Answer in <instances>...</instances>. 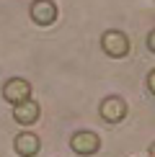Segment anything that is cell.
Here are the masks:
<instances>
[{"label":"cell","instance_id":"obj_4","mask_svg":"<svg viewBox=\"0 0 155 157\" xmlns=\"http://www.w3.org/2000/svg\"><path fill=\"white\" fill-rule=\"evenodd\" d=\"M29 16L36 26H52L57 21V5L54 0H34L29 5Z\"/></svg>","mask_w":155,"mask_h":157},{"label":"cell","instance_id":"obj_8","mask_svg":"<svg viewBox=\"0 0 155 157\" xmlns=\"http://www.w3.org/2000/svg\"><path fill=\"white\" fill-rule=\"evenodd\" d=\"M147 90H150V95H155V70H150V75H147Z\"/></svg>","mask_w":155,"mask_h":157},{"label":"cell","instance_id":"obj_6","mask_svg":"<svg viewBox=\"0 0 155 157\" xmlns=\"http://www.w3.org/2000/svg\"><path fill=\"white\" fill-rule=\"evenodd\" d=\"M39 116H42V106H39L36 101H31V98H26V101H21V103L13 106V121L21 124V126H31V124H36Z\"/></svg>","mask_w":155,"mask_h":157},{"label":"cell","instance_id":"obj_2","mask_svg":"<svg viewBox=\"0 0 155 157\" xmlns=\"http://www.w3.org/2000/svg\"><path fill=\"white\" fill-rule=\"evenodd\" d=\"M70 149H73L75 155H80V157H93L101 149V139H98V134L90 132V129H80V132H75L70 136Z\"/></svg>","mask_w":155,"mask_h":157},{"label":"cell","instance_id":"obj_7","mask_svg":"<svg viewBox=\"0 0 155 157\" xmlns=\"http://www.w3.org/2000/svg\"><path fill=\"white\" fill-rule=\"evenodd\" d=\"M13 149H16L18 157H36L39 149H42V139L34 132H21L13 139Z\"/></svg>","mask_w":155,"mask_h":157},{"label":"cell","instance_id":"obj_9","mask_svg":"<svg viewBox=\"0 0 155 157\" xmlns=\"http://www.w3.org/2000/svg\"><path fill=\"white\" fill-rule=\"evenodd\" d=\"M147 49H150L153 54H155V29L150 31V34H147Z\"/></svg>","mask_w":155,"mask_h":157},{"label":"cell","instance_id":"obj_3","mask_svg":"<svg viewBox=\"0 0 155 157\" xmlns=\"http://www.w3.org/2000/svg\"><path fill=\"white\" fill-rule=\"evenodd\" d=\"M98 113H101V119L106 121V124H119V121L127 119L129 106H127L124 98H119V95H109V98H103V101H101Z\"/></svg>","mask_w":155,"mask_h":157},{"label":"cell","instance_id":"obj_10","mask_svg":"<svg viewBox=\"0 0 155 157\" xmlns=\"http://www.w3.org/2000/svg\"><path fill=\"white\" fill-rule=\"evenodd\" d=\"M150 157H155V142L150 144Z\"/></svg>","mask_w":155,"mask_h":157},{"label":"cell","instance_id":"obj_5","mask_svg":"<svg viewBox=\"0 0 155 157\" xmlns=\"http://www.w3.org/2000/svg\"><path fill=\"white\" fill-rule=\"evenodd\" d=\"M3 98L10 103V106H16V103L31 98V82L23 80V77H10V80H5V85H3Z\"/></svg>","mask_w":155,"mask_h":157},{"label":"cell","instance_id":"obj_1","mask_svg":"<svg viewBox=\"0 0 155 157\" xmlns=\"http://www.w3.org/2000/svg\"><path fill=\"white\" fill-rule=\"evenodd\" d=\"M101 49L106 52L111 59H124L129 54V49H132V41H129V36L124 31L119 29H109L101 34Z\"/></svg>","mask_w":155,"mask_h":157}]
</instances>
